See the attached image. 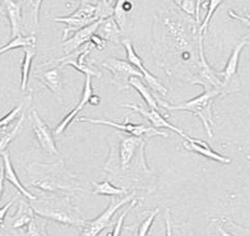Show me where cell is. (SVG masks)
I'll return each mask as SVG.
<instances>
[{"label":"cell","instance_id":"obj_1","mask_svg":"<svg viewBox=\"0 0 250 236\" xmlns=\"http://www.w3.org/2000/svg\"><path fill=\"white\" fill-rule=\"evenodd\" d=\"M174 10H166V13H160L156 20L155 46L158 51L155 56L172 55L176 58V63L198 65L197 56H199V24L195 21H188L181 18L179 13H172ZM204 37V36H203Z\"/></svg>","mask_w":250,"mask_h":236},{"label":"cell","instance_id":"obj_2","mask_svg":"<svg viewBox=\"0 0 250 236\" xmlns=\"http://www.w3.org/2000/svg\"><path fill=\"white\" fill-rule=\"evenodd\" d=\"M27 171L32 179L31 185L46 193L73 194L82 191L77 176L66 170L62 161L55 164L33 162L27 168Z\"/></svg>","mask_w":250,"mask_h":236},{"label":"cell","instance_id":"obj_3","mask_svg":"<svg viewBox=\"0 0 250 236\" xmlns=\"http://www.w3.org/2000/svg\"><path fill=\"white\" fill-rule=\"evenodd\" d=\"M30 204L35 215L41 218L53 220L62 225L82 229L88 221L78 207L74 206L69 198L64 195L60 197L55 194L54 197L50 198H37Z\"/></svg>","mask_w":250,"mask_h":236},{"label":"cell","instance_id":"obj_4","mask_svg":"<svg viewBox=\"0 0 250 236\" xmlns=\"http://www.w3.org/2000/svg\"><path fill=\"white\" fill-rule=\"evenodd\" d=\"M118 137L114 174L133 177L139 172H148L145 158V139L129 134Z\"/></svg>","mask_w":250,"mask_h":236},{"label":"cell","instance_id":"obj_5","mask_svg":"<svg viewBox=\"0 0 250 236\" xmlns=\"http://www.w3.org/2000/svg\"><path fill=\"white\" fill-rule=\"evenodd\" d=\"M112 16H114V5L110 0H100L96 4L83 0L81 5L70 16L54 18V22L66 24L65 30L62 32V41H65L69 37L70 32H77L97 21L106 20Z\"/></svg>","mask_w":250,"mask_h":236},{"label":"cell","instance_id":"obj_6","mask_svg":"<svg viewBox=\"0 0 250 236\" xmlns=\"http://www.w3.org/2000/svg\"><path fill=\"white\" fill-rule=\"evenodd\" d=\"M224 93L220 89H204L202 95L197 96L190 101H187L180 105H168L165 102L160 101L158 104L164 106L166 110H176V111H188L190 114L195 115L201 119L203 123V127L207 131L208 138H213V131H212V125H213V119H212V106H213L214 99Z\"/></svg>","mask_w":250,"mask_h":236},{"label":"cell","instance_id":"obj_7","mask_svg":"<svg viewBox=\"0 0 250 236\" xmlns=\"http://www.w3.org/2000/svg\"><path fill=\"white\" fill-rule=\"evenodd\" d=\"M135 198H138L135 195V193H129L124 195V197H115L114 199L110 200L107 208L100 216H97L92 221H87L86 225L82 227V231H81L79 236H99L106 227L114 225V222L111 221L112 216L123 206L130 203Z\"/></svg>","mask_w":250,"mask_h":236},{"label":"cell","instance_id":"obj_8","mask_svg":"<svg viewBox=\"0 0 250 236\" xmlns=\"http://www.w3.org/2000/svg\"><path fill=\"white\" fill-rule=\"evenodd\" d=\"M190 83L203 86L204 89H220L224 93H226L224 82L218 77V73L206 60V56H204L203 36L199 37V60H198L197 74L194 76V78L191 79Z\"/></svg>","mask_w":250,"mask_h":236},{"label":"cell","instance_id":"obj_9","mask_svg":"<svg viewBox=\"0 0 250 236\" xmlns=\"http://www.w3.org/2000/svg\"><path fill=\"white\" fill-rule=\"evenodd\" d=\"M81 123H91V124H100V125H109L112 128L118 129V130L125 131L126 134L133 135V137H155V135H160V137H168L167 133L158 130V129L149 127L147 124H130V123H125V124H120V123L111 122V120H106V119H93V118H79L77 119Z\"/></svg>","mask_w":250,"mask_h":236},{"label":"cell","instance_id":"obj_10","mask_svg":"<svg viewBox=\"0 0 250 236\" xmlns=\"http://www.w3.org/2000/svg\"><path fill=\"white\" fill-rule=\"evenodd\" d=\"M102 66L110 70L114 76L112 83H115L116 86H125V88H129L128 81L130 77H139V78L145 79L143 74L135 66H133L128 60L125 62V60L118 59V58H110V59L102 62Z\"/></svg>","mask_w":250,"mask_h":236},{"label":"cell","instance_id":"obj_11","mask_svg":"<svg viewBox=\"0 0 250 236\" xmlns=\"http://www.w3.org/2000/svg\"><path fill=\"white\" fill-rule=\"evenodd\" d=\"M30 120L31 127H32V130L35 133V135H36V139L39 142L40 147L42 148L45 152L51 154V156L59 154V151L56 148L55 141H54L53 133H51V130H50L46 123H45V120L40 116L36 110H31Z\"/></svg>","mask_w":250,"mask_h":236},{"label":"cell","instance_id":"obj_12","mask_svg":"<svg viewBox=\"0 0 250 236\" xmlns=\"http://www.w3.org/2000/svg\"><path fill=\"white\" fill-rule=\"evenodd\" d=\"M122 43L125 47V51H126V59H128V62L130 63L133 66H135V68L138 69L139 72L143 74V77H145V82L147 83V86H148L149 88L158 92V93H161L162 96L167 95V88H166L155 76H152L148 69L143 65V60L141 59V56H139L138 54H137V51L134 50L132 43H130V40L123 39Z\"/></svg>","mask_w":250,"mask_h":236},{"label":"cell","instance_id":"obj_13","mask_svg":"<svg viewBox=\"0 0 250 236\" xmlns=\"http://www.w3.org/2000/svg\"><path fill=\"white\" fill-rule=\"evenodd\" d=\"M62 66L53 65L46 68L43 65L42 70H37L35 73V77L40 79V82L42 83L51 93H54L58 101L62 104V86H64V78H62Z\"/></svg>","mask_w":250,"mask_h":236},{"label":"cell","instance_id":"obj_14","mask_svg":"<svg viewBox=\"0 0 250 236\" xmlns=\"http://www.w3.org/2000/svg\"><path fill=\"white\" fill-rule=\"evenodd\" d=\"M92 49H95L92 43H86L84 46H82V49L77 50L74 53L78 55V59H74L72 55H64V58H60L58 60H54V63H59L60 65L64 68V66L69 65L76 68L78 72L83 73L84 76H95V77H101V73L97 70V69L93 68L92 65H89L86 63V56L89 55V53L92 51Z\"/></svg>","mask_w":250,"mask_h":236},{"label":"cell","instance_id":"obj_15","mask_svg":"<svg viewBox=\"0 0 250 236\" xmlns=\"http://www.w3.org/2000/svg\"><path fill=\"white\" fill-rule=\"evenodd\" d=\"M124 106L125 107L130 108V110H133L134 112H138V114H141L142 116H145V118L151 123V125L153 127V128L168 129V130L174 131V133L179 134L180 137L184 138V139H187L188 137L187 133H184V131L181 130L180 128H178V127L170 124V123L167 122V119L165 118L164 115H161V112L158 111V110H156V108H146L141 105H129V104Z\"/></svg>","mask_w":250,"mask_h":236},{"label":"cell","instance_id":"obj_16","mask_svg":"<svg viewBox=\"0 0 250 236\" xmlns=\"http://www.w3.org/2000/svg\"><path fill=\"white\" fill-rule=\"evenodd\" d=\"M22 5V26L28 35H36L40 30V7L43 0H20Z\"/></svg>","mask_w":250,"mask_h":236},{"label":"cell","instance_id":"obj_17","mask_svg":"<svg viewBox=\"0 0 250 236\" xmlns=\"http://www.w3.org/2000/svg\"><path fill=\"white\" fill-rule=\"evenodd\" d=\"M101 21H97V22L89 24V26L84 27L82 30L77 31L72 37H69L65 41H62V49H64V53L65 55H69V54H73L74 51L79 50L82 46H84L86 43H88L92 39L93 35H96L97 30H99L100 24H101Z\"/></svg>","mask_w":250,"mask_h":236},{"label":"cell","instance_id":"obj_18","mask_svg":"<svg viewBox=\"0 0 250 236\" xmlns=\"http://www.w3.org/2000/svg\"><path fill=\"white\" fill-rule=\"evenodd\" d=\"M248 41H249V37H244L241 40L240 43H237L235 45L234 50H232V53H231L230 58L227 60L226 65L225 68L218 73V77L222 79V82H224V87L227 92V87L230 86V82L232 79L235 78L237 73V66H239V59H240V54L243 51V49L245 46L248 45Z\"/></svg>","mask_w":250,"mask_h":236},{"label":"cell","instance_id":"obj_19","mask_svg":"<svg viewBox=\"0 0 250 236\" xmlns=\"http://www.w3.org/2000/svg\"><path fill=\"white\" fill-rule=\"evenodd\" d=\"M92 95H95V93H93L92 83H91V76H86V79H84V86H83L82 96H81V100H79V102L77 104L76 107L73 108L70 112H68V114L65 115V118L62 119V122L59 123V125L56 127L55 134H60V133H62V131L65 130V129L69 127V124L73 122V120H76L77 115L82 111V108L84 107L87 104H88L89 99H91V96Z\"/></svg>","mask_w":250,"mask_h":236},{"label":"cell","instance_id":"obj_20","mask_svg":"<svg viewBox=\"0 0 250 236\" xmlns=\"http://www.w3.org/2000/svg\"><path fill=\"white\" fill-rule=\"evenodd\" d=\"M185 150L190 152H194V153L201 154L203 157L209 158V160L217 161V162H221V164H230L231 160L230 158L225 157V156H221L220 153L217 152H214L209 145H208L207 142L201 141V139H194V138H191L188 135L187 139L183 143Z\"/></svg>","mask_w":250,"mask_h":236},{"label":"cell","instance_id":"obj_21","mask_svg":"<svg viewBox=\"0 0 250 236\" xmlns=\"http://www.w3.org/2000/svg\"><path fill=\"white\" fill-rule=\"evenodd\" d=\"M3 5L5 8V13L10 22V33L12 37H17L21 35L22 26V5L21 1L16 0H3Z\"/></svg>","mask_w":250,"mask_h":236},{"label":"cell","instance_id":"obj_22","mask_svg":"<svg viewBox=\"0 0 250 236\" xmlns=\"http://www.w3.org/2000/svg\"><path fill=\"white\" fill-rule=\"evenodd\" d=\"M1 160H3L4 164V175H5V180L9 181L10 184H13V187L17 188V191L20 192L24 198H27V199L31 200V202L36 200L39 197H36V195L31 193L28 189H26L20 181V177H18V175H17L16 170H14L13 168V165L10 162L9 153H8V152H4V153L1 154Z\"/></svg>","mask_w":250,"mask_h":236},{"label":"cell","instance_id":"obj_23","mask_svg":"<svg viewBox=\"0 0 250 236\" xmlns=\"http://www.w3.org/2000/svg\"><path fill=\"white\" fill-rule=\"evenodd\" d=\"M97 36L101 37L105 43H122V28L119 27L114 17H109L101 22L99 30L96 32Z\"/></svg>","mask_w":250,"mask_h":236},{"label":"cell","instance_id":"obj_24","mask_svg":"<svg viewBox=\"0 0 250 236\" xmlns=\"http://www.w3.org/2000/svg\"><path fill=\"white\" fill-rule=\"evenodd\" d=\"M35 218V212H33L32 207L30 203H27L26 200H20L18 204V210L16 215L10 218V230L22 229L24 226H28V223Z\"/></svg>","mask_w":250,"mask_h":236},{"label":"cell","instance_id":"obj_25","mask_svg":"<svg viewBox=\"0 0 250 236\" xmlns=\"http://www.w3.org/2000/svg\"><path fill=\"white\" fill-rule=\"evenodd\" d=\"M128 87H133L134 89H137L139 92V95L146 101V104L149 106V108H156V110H158L157 100H156L155 96L152 95L148 87L143 83L142 78H139V77H130L128 81Z\"/></svg>","mask_w":250,"mask_h":236},{"label":"cell","instance_id":"obj_26","mask_svg":"<svg viewBox=\"0 0 250 236\" xmlns=\"http://www.w3.org/2000/svg\"><path fill=\"white\" fill-rule=\"evenodd\" d=\"M92 193L93 195H106V197H124L129 194L125 188L115 187L110 181H101V183L93 181Z\"/></svg>","mask_w":250,"mask_h":236},{"label":"cell","instance_id":"obj_27","mask_svg":"<svg viewBox=\"0 0 250 236\" xmlns=\"http://www.w3.org/2000/svg\"><path fill=\"white\" fill-rule=\"evenodd\" d=\"M37 43V37L36 35H27V36H23V35H20V36L14 37L7 43L0 47V55L4 53H7L9 50L14 49H21V47H36Z\"/></svg>","mask_w":250,"mask_h":236},{"label":"cell","instance_id":"obj_28","mask_svg":"<svg viewBox=\"0 0 250 236\" xmlns=\"http://www.w3.org/2000/svg\"><path fill=\"white\" fill-rule=\"evenodd\" d=\"M36 55L35 47H26L23 51V62H22V79H21V89L26 91L28 77H30L31 65H32L33 58Z\"/></svg>","mask_w":250,"mask_h":236},{"label":"cell","instance_id":"obj_29","mask_svg":"<svg viewBox=\"0 0 250 236\" xmlns=\"http://www.w3.org/2000/svg\"><path fill=\"white\" fill-rule=\"evenodd\" d=\"M24 119H26V111L22 112V115H21L20 119H18V122L16 123V125H14L13 128L10 129L9 131H7L5 134L1 135V138H0V157H1V154L5 152V150H7L8 145H9L10 142L13 141L14 138L21 133L22 127H23Z\"/></svg>","mask_w":250,"mask_h":236},{"label":"cell","instance_id":"obj_30","mask_svg":"<svg viewBox=\"0 0 250 236\" xmlns=\"http://www.w3.org/2000/svg\"><path fill=\"white\" fill-rule=\"evenodd\" d=\"M225 0H208V10H207V14H206V18H204L203 22L199 24V28H198V32L201 36H204V32L207 31L208 28V24L211 22L212 17H213L214 12L218 9L221 4L224 3Z\"/></svg>","mask_w":250,"mask_h":236},{"label":"cell","instance_id":"obj_31","mask_svg":"<svg viewBox=\"0 0 250 236\" xmlns=\"http://www.w3.org/2000/svg\"><path fill=\"white\" fill-rule=\"evenodd\" d=\"M24 108H26V102H21L20 105L16 106L13 110H10L5 116H3V118L0 119V129L7 128V127H9L14 120L20 119L22 112L24 111Z\"/></svg>","mask_w":250,"mask_h":236},{"label":"cell","instance_id":"obj_32","mask_svg":"<svg viewBox=\"0 0 250 236\" xmlns=\"http://www.w3.org/2000/svg\"><path fill=\"white\" fill-rule=\"evenodd\" d=\"M125 3H126V0H116L115 5H114V16L112 17L115 18L120 28H124L125 22H126V10L124 8Z\"/></svg>","mask_w":250,"mask_h":236},{"label":"cell","instance_id":"obj_33","mask_svg":"<svg viewBox=\"0 0 250 236\" xmlns=\"http://www.w3.org/2000/svg\"><path fill=\"white\" fill-rule=\"evenodd\" d=\"M139 198V197H138ZM138 198H135L134 200H132L130 203H129V206L125 208V211L123 212L120 216H119V218L116 220V222L114 223V229H112V233L111 235L110 236H120V234H122V230H123V223H124V220H125V217L128 216V214L132 211L133 207L137 204V202H138Z\"/></svg>","mask_w":250,"mask_h":236},{"label":"cell","instance_id":"obj_34","mask_svg":"<svg viewBox=\"0 0 250 236\" xmlns=\"http://www.w3.org/2000/svg\"><path fill=\"white\" fill-rule=\"evenodd\" d=\"M26 234L27 236H47L46 230H45V223H42V221L33 218L27 226Z\"/></svg>","mask_w":250,"mask_h":236},{"label":"cell","instance_id":"obj_35","mask_svg":"<svg viewBox=\"0 0 250 236\" xmlns=\"http://www.w3.org/2000/svg\"><path fill=\"white\" fill-rule=\"evenodd\" d=\"M158 212H160V210L158 208H156V210L151 211L148 215V217H146L145 220L142 221V223L139 225L138 227V235L137 236H147L149 233V229H151L152 223H153V221H155L156 216L158 215Z\"/></svg>","mask_w":250,"mask_h":236},{"label":"cell","instance_id":"obj_36","mask_svg":"<svg viewBox=\"0 0 250 236\" xmlns=\"http://www.w3.org/2000/svg\"><path fill=\"white\" fill-rule=\"evenodd\" d=\"M195 8H197V0H183V3L180 5V9L187 16L195 17Z\"/></svg>","mask_w":250,"mask_h":236},{"label":"cell","instance_id":"obj_37","mask_svg":"<svg viewBox=\"0 0 250 236\" xmlns=\"http://www.w3.org/2000/svg\"><path fill=\"white\" fill-rule=\"evenodd\" d=\"M14 202H16V197L12 198V199H10L9 202L5 204V206L0 208V227H4V221H5V216H7L8 211H9L10 207L13 206Z\"/></svg>","mask_w":250,"mask_h":236},{"label":"cell","instance_id":"obj_38","mask_svg":"<svg viewBox=\"0 0 250 236\" xmlns=\"http://www.w3.org/2000/svg\"><path fill=\"white\" fill-rule=\"evenodd\" d=\"M229 16L231 17V18H234V20H236V21H239V22H241L243 23V24H245V26H248V27H250V14L248 13L247 16H239V14H236L234 12V10H230V12H229Z\"/></svg>","mask_w":250,"mask_h":236},{"label":"cell","instance_id":"obj_39","mask_svg":"<svg viewBox=\"0 0 250 236\" xmlns=\"http://www.w3.org/2000/svg\"><path fill=\"white\" fill-rule=\"evenodd\" d=\"M165 223H166V236H172V223L170 210L165 211Z\"/></svg>","mask_w":250,"mask_h":236},{"label":"cell","instance_id":"obj_40","mask_svg":"<svg viewBox=\"0 0 250 236\" xmlns=\"http://www.w3.org/2000/svg\"><path fill=\"white\" fill-rule=\"evenodd\" d=\"M4 180H5V175H4V164L3 160L0 157V199L4 193Z\"/></svg>","mask_w":250,"mask_h":236},{"label":"cell","instance_id":"obj_41","mask_svg":"<svg viewBox=\"0 0 250 236\" xmlns=\"http://www.w3.org/2000/svg\"><path fill=\"white\" fill-rule=\"evenodd\" d=\"M89 43H92L96 49H99V50H102L104 47H105V41H104L100 36H97V35H93Z\"/></svg>","mask_w":250,"mask_h":236},{"label":"cell","instance_id":"obj_42","mask_svg":"<svg viewBox=\"0 0 250 236\" xmlns=\"http://www.w3.org/2000/svg\"><path fill=\"white\" fill-rule=\"evenodd\" d=\"M201 5H202V0H197V8H195L194 20L198 24H201Z\"/></svg>","mask_w":250,"mask_h":236},{"label":"cell","instance_id":"obj_43","mask_svg":"<svg viewBox=\"0 0 250 236\" xmlns=\"http://www.w3.org/2000/svg\"><path fill=\"white\" fill-rule=\"evenodd\" d=\"M88 104H91V105H93V106H99L100 104H101V99H100V96H97V95L91 96V99H89Z\"/></svg>","mask_w":250,"mask_h":236},{"label":"cell","instance_id":"obj_44","mask_svg":"<svg viewBox=\"0 0 250 236\" xmlns=\"http://www.w3.org/2000/svg\"><path fill=\"white\" fill-rule=\"evenodd\" d=\"M216 229L218 230V233H220L221 236H234L231 233H229L227 230H225L224 227L221 226V225H216Z\"/></svg>","mask_w":250,"mask_h":236},{"label":"cell","instance_id":"obj_45","mask_svg":"<svg viewBox=\"0 0 250 236\" xmlns=\"http://www.w3.org/2000/svg\"><path fill=\"white\" fill-rule=\"evenodd\" d=\"M12 235L13 236H27L26 231H23V229H16L12 230Z\"/></svg>","mask_w":250,"mask_h":236},{"label":"cell","instance_id":"obj_46","mask_svg":"<svg viewBox=\"0 0 250 236\" xmlns=\"http://www.w3.org/2000/svg\"><path fill=\"white\" fill-rule=\"evenodd\" d=\"M172 1H174V3L176 4V5H178V7H180L181 3H183V0H172Z\"/></svg>","mask_w":250,"mask_h":236}]
</instances>
